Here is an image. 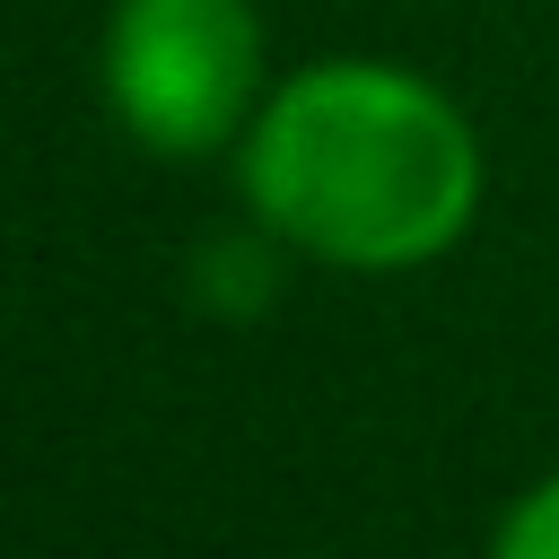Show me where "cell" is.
Listing matches in <instances>:
<instances>
[{
    "instance_id": "6da1fadb",
    "label": "cell",
    "mask_w": 559,
    "mask_h": 559,
    "mask_svg": "<svg viewBox=\"0 0 559 559\" xmlns=\"http://www.w3.org/2000/svg\"><path fill=\"white\" fill-rule=\"evenodd\" d=\"M253 218L341 271H411L480 210L472 122L393 61H314L245 131Z\"/></svg>"
},
{
    "instance_id": "7a4b0ae2",
    "label": "cell",
    "mask_w": 559,
    "mask_h": 559,
    "mask_svg": "<svg viewBox=\"0 0 559 559\" xmlns=\"http://www.w3.org/2000/svg\"><path fill=\"white\" fill-rule=\"evenodd\" d=\"M262 79V26L245 0H114L105 96L114 122L157 157H210L236 140Z\"/></svg>"
},
{
    "instance_id": "3957f363",
    "label": "cell",
    "mask_w": 559,
    "mask_h": 559,
    "mask_svg": "<svg viewBox=\"0 0 559 559\" xmlns=\"http://www.w3.org/2000/svg\"><path fill=\"white\" fill-rule=\"evenodd\" d=\"M271 280H280V262H271L262 245H245V236H227V245L201 253V297L227 306V314H253V306L271 297Z\"/></svg>"
},
{
    "instance_id": "277c9868",
    "label": "cell",
    "mask_w": 559,
    "mask_h": 559,
    "mask_svg": "<svg viewBox=\"0 0 559 559\" xmlns=\"http://www.w3.org/2000/svg\"><path fill=\"white\" fill-rule=\"evenodd\" d=\"M489 559H559V472L550 480H533L515 507H507V524H498V550Z\"/></svg>"
}]
</instances>
